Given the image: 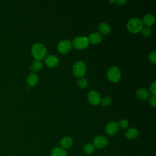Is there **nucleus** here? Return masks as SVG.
Wrapping results in <instances>:
<instances>
[{
  "instance_id": "1",
  "label": "nucleus",
  "mask_w": 156,
  "mask_h": 156,
  "mask_svg": "<svg viewBox=\"0 0 156 156\" xmlns=\"http://www.w3.org/2000/svg\"><path fill=\"white\" fill-rule=\"evenodd\" d=\"M31 53L37 60L40 61L45 58L47 54V49L43 44L36 43L32 46Z\"/></svg>"
},
{
  "instance_id": "2",
  "label": "nucleus",
  "mask_w": 156,
  "mask_h": 156,
  "mask_svg": "<svg viewBox=\"0 0 156 156\" xmlns=\"http://www.w3.org/2000/svg\"><path fill=\"white\" fill-rule=\"evenodd\" d=\"M141 20L138 18H132L130 19L127 24L128 30L132 33H137L141 30L143 27Z\"/></svg>"
},
{
  "instance_id": "3",
  "label": "nucleus",
  "mask_w": 156,
  "mask_h": 156,
  "mask_svg": "<svg viewBox=\"0 0 156 156\" xmlns=\"http://www.w3.org/2000/svg\"><path fill=\"white\" fill-rule=\"evenodd\" d=\"M72 44L76 49H83L87 48L89 45L88 39L84 36H79L73 39Z\"/></svg>"
},
{
  "instance_id": "4",
  "label": "nucleus",
  "mask_w": 156,
  "mask_h": 156,
  "mask_svg": "<svg viewBox=\"0 0 156 156\" xmlns=\"http://www.w3.org/2000/svg\"><path fill=\"white\" fill-rule=\"evenodd\" d=\"M72 71L73 75L78 78L82 77L86 72V66L83 62H77L73 66Z\"/></svg>"
},
{
  "instance_id": "5",
  "label": "nucleus",
  "mask_w": 156,
  "mask_h": 156,
  "mask_svg": "<svg viewBox=\"0 0 156 156\" xmlns=\"http://www.w3.org/2000/svg\"><path fill=\"white\" fill-rule=\"evenodd\" d=\"M107 76L110 81L112 82H117L120 79L121 72L118 67L113 66L108 69Z\"/></svg>"
},
{
  "instance_id": "6",
  "label": "nucleus",
  "mask_w": 156,
  "mask_h": 156,
  "mask_svg": "<svg viewBox=\"0 0 156 156\" xmlns=\"http://www.w3.org/2000/svg\"><path fill=\"white\" fill-rule=\"evenodd\" d=\"M72 48V44L69 40H63L60 41L57 45L58 51L63 54H65L68 53Z\"/></svg>"
},
{
  "instance_id": "7",
  "label": "nucleus",
  "mask_w": 156,
  "mask_h": 156,
  "mask_svg": "<svg viewBox=\"0 0 156 156\" xmlns=\"http://www.w3.org/2000/svg\"><path fill=\"white\" fill-rule=\"evenodd\" d=\"M108 144V140L102 135L96 136L93 140V146L98 149H103Z\"/></svg>"
},
{
  "instance_id": "8",
  "label": "nucleus",
  "mask_w": 156,
  "mask_h": 156,
  "mask_svg": "<svg viewBox=\"0 0 156 156\" xmlns=\"http://www.w3.org/2000/svg\"><path fill=\"white\" fill-rule=\"evenodd\" d=\"M88 102L92 105H97L100 103L101 96L99 93L96 90L90 91L87 96Z\"/></svg>"
},
{
  "instance_id": "9",
  "label": "nucleus",
  "mask_w": 156,
  "mask_h": 156,
  "mask_svg": "<svg viewBox=\"0 0 156 156\" xmlns=\"http://www.w3.org/2000/svg\"><path fill=\"white\" fill-rule=\"evenodd\" d=\"M119 126L115 121H112L108 122L105 126V132L109 135H115L119 130Z\"/></svg>"
},
{
  "instance_id": "10",
  "label": "nucleus",
  "mask_w": 156,
  "mask_h": 156,
  "mask_svg": "<svg viewBox=\"0 0 156 156\" xmlns=\"http://www.w3.org/2000/svg\"><path fill=\"white\" fill-rule=\"evenodd\" d=\"M46 65L50 68H54L58 64V58L53 55H49L45 58Z\"/></svg>"
},
{
  "instance_id": "11",
  "label": "nucleus",
  "mask_w": 156,
  "mask_h": 156,
  "mask_svg": "<svg viewBox=\"0 0 156 156\" xmlns=\"http://www.w3.org/2000/svg\"><path fill=\"white\" fill-rule=\"evenodd\" d=\"M138 130L136 128L130 127L126 130L124 135L125 137L129 140H133L138 136Z\"/></svg>"
},
{
  "instance_id": "12",
  "label": "nucleus",
  "mask_w": 156,
  "mask_h": 156,
  "mask_svg": "<svg viewBox=\"0 0 156 156\" xmlns=\"http://www.w3.org/2000/svg\"><path fill=\"white\" fill-rule=\"evenodd\" d=\"M136 97L142 101L147 100L150 96L149 92L145 88H140L136 92Z\"/></svg>"
},
{
  "instance_id": "13",
  "label": "nucleus",
  "mask_w": 156,
  "mask_h": 156,
  "mask_svg": "<svg viewBox=\"0 0 156 156\" xmlns=\"http://www.w3.org/2000/svg\"><path fill=\"white\" fill-rule=\"evenodd\" d=\"M155 21V16L152 14H146L143 18V24H144L146 27L152 26Z\"/></svg>"
},
{
  "instance_id": "14",
  "label": "nucleus",
  "mask_w": 156,
  "mask_h": 156,
  "mask_svg": "<svg viewBox=\"0 0 156 156\" xmlns=\"http://www.w3.org/2000/svg\"><path fill=\"white\" fill-rule=\"evenodd\" d=\"M73 144V139L69 136H65L62 138L60 141V145L63 149H68Z\"/></svg>"
},
{
  "instance_id": "15",
  "label": "nucleus",
  "mask_w": 156,
  "mask_h": 156,
  "mask_svg": "<svg viewBox=\"0 0 156 156\" xmlns=\"http://www.w3.org/2000/svg\"><path fill=\"white\" fill-rule=\"evenodd\" d=\"M102 40V36L98 32H93L91 34L88 38V41L91 43L96 44L99 43Z\"/></svg>"
},
{
  "instance_id": "16",
  "label": "nucleus",
  "mask_w": 156,
  "mask_h": 156,
  "mask_svg": "<svg viewBox=\"0 0 156 156\" xmlns=\"http://www.w3.org/2000/svg\"><path fill=\"white\" fill-rule=\"evenodd\" d=\"M51 156H67L66 151L60 147H55L53 148L51 152Z\"/></svg>"
},
{
  "instance_id": "17",
  "label": "nucleus",
  "mask_w": 156,
  "mask_h": 156,
  "mask_svg": "<svg viewBox=\"0 0 156 156\" xmlns=\"http://www.w3.org/2000/svg\"><path fill=\"white\" fill-rule=\"evenodd\" d=\"M98 28L99 32L104 35H107V34H109L110 32V30H111L110 26L107 23H100L99 24Z\"/></svg>"
},
{
  "instance_id": "18",
  "label": "nucleus",
  "mask_w": 156,
  "mask_h": 156,
  "mask_svg": "<svg viewBox=\"0 0 156 156\" xmlns=\"http://www.w3.org/2000/svg\"><path fill=\"white\" fill-rule=\"evenodd\" d=\"M38 80V77L35 73H30L27 78V82L29 86H35Z\"/></svg>"
},
{
  "instance_id": "19",
  "label": "nucleus",
  "mask_w": 156,
  "mask_h": 156,
  "mask_svg": "<svg viewBox=\"0 0 156 156\" xmlns=\"http://www.w3.org/2000/svg\"><path fill=\"white\" fill-rule=\"evenodd\" d=\"M41 67H42V63L41 62V61L36 60L32 63L30 65V69L32 71L37 72L40 70Z\"/></svg>"
},
{
  "instance_id": "20",
  "label": "nucleus",
  "mask_w": 156,
  "mask_h": 156,
  "mask_svg": "<svg viewBox=\"0 0 156 156\" xmlns=\"http://www.w3.org/2000/svg\"><path fill=\"white\" fill-rule=\"evenodd\" d=\"M83 151L87 154H91L94 151V146L91 143H87L83 147Z\"/></svg>"
},
{
  "instance_id": "21",
  "label": "nucleus",
  "mask_w": 156,
  "mask_h": 156,
  "mask_svg": "<svg viewBox=\"0 0 156 156\" xmlns=\"http://www.w3.org/2000/svg\"><path fill=\"white\" fill-rule=\"evenodd\" d=\"M87 80L84 77H80L77 80V85L80 88H85L87 86Z\"/></svg>"
},
{
  "instance_id": "22",
  "label": "nucleus",
  "mask_w": 156,
  "mask_h": 156,
  "mask_svg": "<svg viewBox=\"0 0 156 156\" xmlns=\"http://www.w3.org/2000/svg\"><path fill=\"white\" fill-rule=\"evenodd\" d=\"M112 102L111 99L108 96H105L102 99H101V105L103 107H107L110 105Z\"/></svg>"
},
{
  "instance_id": "23",
  "label": "nucleus",
  "mask_w": 156,
  "mask_h": 156,
  "mask_svg": "<svg viewBox=\"0 0 156 156\" xmlns=\"http://www.w3.org/2000/svg\"><path fill=\"white\" fill-rule=\"evenodd\" d=\"M140 32H141V34L144 37H149L151 34V30L150 28L148 27H146V26L143 27L142 29H141Z\"/></svg>"
},
{
  "instance_id": "24",
  "label": "nucleus",
  "mask_w": 156,
  "mask_h": 156,
  "mask_svg": "<svg viewBox=\"0 0 156 156\" xmlns=\"http://www.w3.org/2000/svg\"><path fill=\"white\" fill-rule=\"evenodd\" d=\"M149 60L150 62L153 64H155L156 63V52L154 51L153 52H151L149 55Z\"/></svg>"
},
{
  "instance_id": "25",
  "label": "nucleus",
  "mask_w": 156,
  "mask_h": 156,
  "mask_svg": "<svg viewBox=\"0 0 156 156\" xmlns=\"http://www.w3.org/2000/svg\"><path fill=\"white\" fill-rule=\"evenodd\" d=\"M119 126V127H121V129H126L129 125V122L126 119H121L119 121V124H118Z\"/></svg>"
},
{
  "instance_id": "26",
  "label": "nucleus",
  "mask_w": 156,
  "mask_h": 156,
  "mask_svg": "<svg viewBox=\"0 0 156 156\" xmlns=\"http://www.w3.org/2000/svg\"><path fill=\"white\" fill-rule=\"evenodd\" d=\"M149 90L153 96H155L156 94V82H154L153 83H151L149 87Z\"/></svg>"
},
{
  "instance_id": "27",
  "label": "nucleus",
  "mask_w": 156,
  "mask_h": 156,
  "mask_svg": "<svg viewBox=\"0 0 156 156\" xmlns=\"http://www.w3.org/2000/svg\"><path fill=\"white\" fill-rule=\"evenodd\" d=\"M149 104L152 107H155L156 101H155V96H152L149 98Z\"/></svg>"
},
{
  "instance_id": "28",
  "label": "nucleus",
  "mask_w": 156,
  "mask_h": 156,
  "mask_svg": "<svg viewBox=\"0 0 156 156\" xmlns=\"http://www.w3.org/2000/svg\"><path fill=\"white\" fill-rule=\"evenodd\" d=\"M115 2L117 3L119 5H124L127 2V1L124 0H121V1H115Z\"/></svg>"
},
{
  "instance_id": "29",
  "label": "nucleus",
  "mask_w": 156,
  "mask_h": 156,
  "mask_svg": "<svg viewBox=\"0 0 156 156\" xmlns=\"http://www.w3.org/2000/svg\"><path fill=\"white\" fill-rule=\"evenodd\" d=\"M110 2H111V3H113V2H115V1H110Z\"/></svg>"
},
{
  "instance_id": "30",
  "label": "nucleus",
  "mask_w": 156,
  "mask_h": 156,
  "mask_svg": "<svg viewBox=\"0 0 156 156\" xmlns=\"http://www.w3.org/2000/svg\"><path fill=\"white\" fill-rule=\"evenodd\" d=\"M10 156H14V155H10Z\"/></svg>"
}]
</instances>
